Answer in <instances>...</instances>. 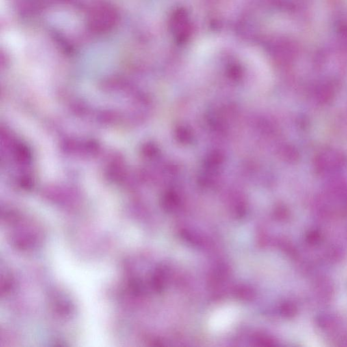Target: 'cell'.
Wrapping results in <instances>:
<instances>
[{"mask_svg":"<svg viewBox=\"0 0 347 347\" xmlns=\"http://www.w3.org/2000/svg\"><path fill=\"white\" fill-rule=\"evenodd\" d=\"M307 239L309 243H311V244H316V243L320 240L321 235L318 232L312 231L309 233Z\"/></svg>","mask_w":347,"mask_h":347,"instance_id":"2","label":"cell"},{"mask_svg":"<svg viewBox=\"0 0 347 347\" xmlns=\"http://www.w3.org/2000/svg\"><path fill=\"white\" fill-rule=\"evenodd\" d=\"M118 16V11L112 5L108 3H98L94 5L89 14V28L94 32H107L116 26Z\"/></svg>","mask_w":347,"mask_h":347,"instance_id":"1","label":"cell"}]
</instances>
